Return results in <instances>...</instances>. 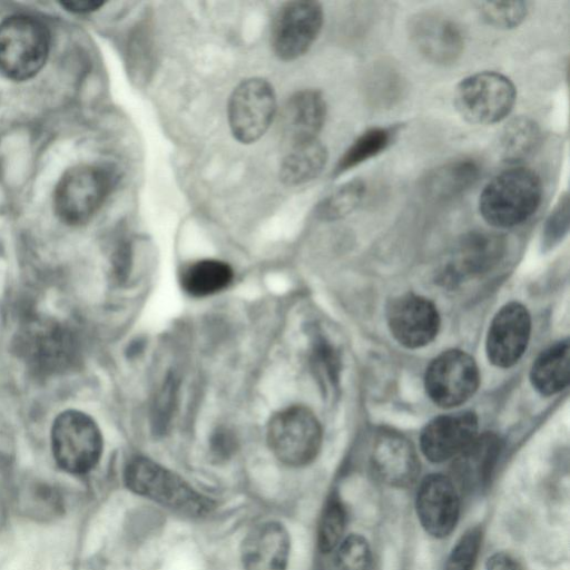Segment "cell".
Wrapping results in <instances>:
<instances>
[{"mask_svg":"<svg viewBox=\"0 0 570 570\" xmlns=\"http://www.w3.org/2000/svg\"><path fill=\"white\" fill-rule=\"evenodd\" d=\"M326 119V102L315 89H303L292 95L284 105L281 128L287 147L316 139Z\"/></svg>","mask_w":570,"mask_h":570,"instance_id":"obj_19","label":"cell"},{"mask_svg":"<svg viewBox=\"0 0 570 570\" xmlns=\"http://www.w3.org/2000/svg\"><path fill=\"white\" fill-rule=\"evenodd\" d=\"M480 164L469 157L449 160L431 170L423 180L424 195L433 202L453 200L468 191L479 179Z\"/></svg>","mask_w":570,"mask_h":570,"instance_id":"obj_22","label":"cell"},{"mask_svg":"<svg viewBox=\"0 0 570 570\" xmlns=\"http://www.w3.org/2000/svg\"><path fill=\"white\" fill-rule=\"evenodd\" d=\"M515 99L513 82L495 71H480L463 78L453 96L458 114L469 124L483 126L505 119Z\"/></svg>","mask_w":570,"mask_h":570,"instance_id":"obj_5","label":"cell"},{"mask_svg":"<svg viewBox=\"0 0 570 570\" xmlns=\"http://www.w3.org/2000/svg\"><path fill=\"white\" fill-rule=\"evenodd\" d=\"M276 109V95L266 79L243 80L234 88L227 105L232 135L242 144L257 141L271 126Z\"/></svg>","mask_w":570,"mask_h":570,"instance_id":"obj_9","label":"cell"},{"mask_svg":"<svg viewBox=\"0 0 570 570\" xmlns=\"http://www.w3.org/2000/svg\"><path fill=\"white\" fill-rule=\"evenodd\" d=\"M235 449V440L226 430L217 431L210 442V450L218 459L228 458Z\"/></svg>","mask_w":570,"mask_h":570,"instance_id":"obj_35","label":"cell"},{"mask_svg":"<svg viewBox=\"0 0 570 570\" xmlns=\"http://www.w3.org/2000/svg\"><path fill=\"white\" fill-rule=\"evenodd\" d=\"M362 91L368 106L375 109H390L404 97L406 82L394 63L381 60L365 70Z\"/></svg>","mask_w":570,"mask_h":570,"instance_id":"obj_23","label":"cell"},{"mask_svg":"<svg viewBox=\"0 0 570 570\" xmlns=\"http://www.w3.org/2000/svg\"><path fill=\"white\" fill-rule=\"evenodd\" d=\"M479 528L468 530L450 552L443 570H472L481 544Z\"/></svg>","mask_w":570,"mask_h":570,"instance_id":"obj_33","label":"cell"},{"mask_svg":"<svg viewBox=\"0 0 570 570\" xmlns=\"http://www.w3.org/2000/svg\"><path fill=\"white\" fill-rule=\"evenodd\" d=\"M541 199L540 177L530 168L517 166L500 171L484 185L478 207L489 225L511 228L527 222Z\"/></svg>","mask_w":570,"mask_h":570,"instance_id":"obj_1","label":"cell"},{"mask_svg":"<svg viewBox=\"0 0 570 570\" xmlns=\"http://www.w3.org/2000/svg\"><path fill=\"white\" fill-rule=\"evenodd\" d=\"M287 148L279 167V178L285 185L306 184L316 178L326 165L327 150L318 138Z\"/></svg>","mask_w":570,"mask_h":570,"instance_id":"obj_24","label":"cell"},{"mask_svg":"<svg viewBox=\"0 0 570 570\" xmlns=\"http://www.w3.org/2000/svg\"><path fill=\"white\" fill-rule=\"evenodd\" d=\"M345 509L336 498L326 503L318 525L317 543L321 551L327 553L342 541L345 529Z\"/></svg>","mask_w":570,"mask_h":570,"instance_id":"obj_31","label":"cell"},{"mask_svg":"<svg viewBox=\"0 0 570 570\" xmlns=\"http://www.w3.org/2000/svg\"><path fill=\"white\" fill-rule=\"evenodd\" d=\"M366 194V185L363 179H351L331 194L324 197L316 206V214L320 218L334 220L345 217L355 210Z\"/></svg>","mask_w":570,"mask_h":570,"instance_id":"obj_29","label":"cell"},{"mask_svg":"<svg viewBox=\"0 0 570 570\" xmlns=\"http://www.w3.org/2000/svg\"><path fill=\"white\" fill-rule=\"evenodd\" d=\"M124 478L130 491L180 513L203 515L212 509L207 498L148 458L131 459L126 465Z\"/></svg>","mask_w":570,"mask_h":570,"instance_id":"obj_4","label":"cell"},{"mask_svg":"<svg viewBox=\"0 0 570 570\" xmlns=\"http://www.w3.org/2000/svg\"><path fill=\"white\" fill-rule=\"evenodd\" d=\"M324 22L322 4L316 1L285 2L276 12L271 45L282 60H295L305 55L318 37Z\"/></svg>","mask_w":570,"mask_h":570,"instance_id":"obj_10","label":"cell"},{"mask_svg":"<svg viewBox=\"0 0 570 570\" xmlns=\"http://www.w3.org/2000/svg\"><path fill=\"white\" fill-rule=\"evenodd\" d=\"M371 463L376 476L395 488L411 485L419 473L413 444L396 432H383L376 438Z\"/></svg>","mask_w":570,"mask_h":570,"instance_id":"obj_17","label":"cell"},{"mask_svg":"<svg viewBox=\"0 0 570 570\" xmlns=\"http://www.w3.org/2000/svg\"><path fill=\"white\" fill-rule=\"evenodd\" d=\"M569 368L570 347L566 340L543 351L534 361L530 374L532 385L543 395L556 394L568 385Z\"/></svg>","mask_w":570,"mask_h":570,"instance_id":"obj_25","label":"cell"},{"mask_svg":"<svg viewBox=\"0 0 570 570\" xmlns=\"http://www.w3.org/2000/svg\"><path fill=\"white\" fill-rule=\"evenodd\" d=\"M232 267L219 259L205 258L190 263L180 272L181 288L190 296L206 297L229 286Z\"/></svg>","mask_w":570,"mask_h":570,"instance_id":"obj_26","label":"cell"},{"mask_svg":"<svg viewBox=\"0 0 570 570\" xmlns=\"http://www.w3.org/2000/svg\"><path fill=\"white\" fill-rule=\"evenodd\" d=\"M500 451L501 442L497 435H476L455 455L453 473L456 481L470 491L482 489L491 476Z\"/></svg>","mask_w":570,"mask_h":570,"instance_id":"obj_20","label":"cell"},{"mask_svg":"<svg viewBox=\"0 0 570 570\" xmlns=\"http://www.w3.org/2000/svg\"><path fill=\"white\" fill-rule=\"evenodd\" d=\"M480 381L474 360L465 352H443L429 365L425 390L439 406L452 407L464 403L476 391Z\"/></svg>","mask_w":570,"mask_h":570,"instance_id":"obj_11","label":"cell"},{"mask_svg":"<svg viewBox=\"0 0 570 570\" xmlns=\"http://www.w3.org/2000/svg\"><path fill=\"white\" fill-rule=\"evenodd\" d=\"M531 332V318L520 303L504 305L493 317L487 337V354L492 364L510 367L523 355Z\"/></svg>","mask_w":570,"mask_h":570,"instance_id":"obj_15","label":"cell"},{"mask_svg":"<svg viewBox=\"0 0 570 570\" xmlns=\"http://www.w3.org/2000/svg\"><path fill=\"white\" fill-rule=\"evenodd\" d=\"M105 4L104 1H97V0H71V1H62L60 2V6L65 8V10L78 13V14H85L90 13L94 11L99 10Z\"/></svg>","mask_w":570,"mask_h":570,"instance_id":"obj_37","label":"cell"},{"mask_svg":"<svg viewBox=\"0 0 570 570\" xmlns=\"http://www.w3.org/2000/svg\"><path fill=\"white\" fill-rule=\"evenodd\" d=\"M52 453L58 465L73 474L89 472L102 452V438L96 422L86 413L67 410L53 421Z\"/></svg>","mask_w":570,"mask_h":570,"instance_id":"obj_7","label":"cell"},{"mask_svg":"<svg viewBox=\"0 0 570 570\" xmlns=\"http://www.w3.org/2000/svg\"><path fill=\"white\" fill-rule=\"evenodd\" d=\"M399 126L372 127L363 131L337 160L333 177H338L376 157L394 141Z\"/></svg>","mask_w":570,"mask_h":570,"instance_id":"obj_27","label":"cell"},{"mask_svg":"<svg viewBox=\"0 0 570 570\" xmlns=\"http://www.w3.org/2000/svg\"><path fill=\"white\" fill-rule=\"evenodd\" d=\"M540 140V127L533 119L525 116L515 117L500 132V157L510 164L520 163L533 154Z\"/></svg>","mask_w":570,"mask_h":570,"instance_id":"obj_28","label":"cell"},{"mask_svg":"<svg viewBox=\"0 0 570 570\" xmlns=\"http://www.w3.org/2000/svg\"><path fill=\"white\" fill-rule=\"evenodd\" d=\"M569 227V195H560L554 207L550 212L543 228V244L553 246L567 234Z\"/></svg>","mask_w":570,"mask_h":570,"instance_id":"obj_34","label":"cell"},{"mask_svg":"<svg viewBox=\"0 0 570 570\" xmlns=\"http://www.w3.org/2000/svg\"><path fill=\"white\" fill-rule=\"evenodd\" d=\"M474 4L481 19L500 30L519 27L529 11V4L525 1H479Z\"/></svg>","mask_w":570,"mask_h":570,"instance_id":"obj_30","label":"cell"},{"mask_svg":"<svg viewBox=\"0 0 570 570\" xmlns=\"http://www.w3.org/2000/svg\"><path fill=\"white\" fill-rule=\"evenodd\" d=\"M478 419L472 412L438 416L421 433V449L432 462L454 458L478 434Z\"/></svg>","mask_w":570,"mask_h":570,"instance_id":"obj_16","label":"cell"},{"mask_svg":"<svg viewBox=\"0 0 570 570\" xmlns=\"http://www.w3.org/2000/svg\"><path fill=\"white\" fill-rule=\"evenodd\" d=\"M18 351L38 374H55L76 363L78 346L72 331L50 320H35L23 327Z\"/></svg>","mask_w":570,"mask_h":570,"instance_id":"obj_8","label":"cell"},{"mask_svg":"<svg viewBox=\"0 0 570 570\" xmlns=\"http://www.w3.org/2000/svg\"><path fill=\"white\" fill-rule=\"evenodd\" d=\"M502 236L474 230L458 242L449 264V276H466L481 273L494 265L503 255Z\"/></svg>","mask_w":570,"mask_h":570,"instance_id":"obj_21","label":"cell"},{"mask_svg":"<svg viewBox=\"0 0 570 570\" xmlns=\"http://www.w3.org/2000/svg\"><path fill=\"white\" fill-rule=\"evenodd\" d=\"M50 33L35 17L13 14L0 22V75L14 81L33 78L45 66Z\"/></svg>","mask_w":570,"mask_h":570,"instance_id":"obj_3","label":"cell"},{"mask_svg":"<svg viewBox=\"0 0 570 570\" xmlns=\"http://www.w3.org/2000/svg\"><path fill=\"white\" fill-rule=\"evenodd\" d=\"M337 547L335 561L338 570H368L371 549L364 537L351 534Z\"/></svg>","mask_w":570,"mask_h":570,"instance_id":"obj_32","label":"cell"},{"mask_svg":"<svg viewBox=\"0 0 570 570\" xmlns=\"http://www.w3.org/2000/svg\"><path fill=\"white\" fill-rule=\"evenodd\" d=\"M387 324L395 340L405 347L417 348L433 341L440 327V316L428 298L404 294L387 308Z\"/></svg>","mask_w":570,"mask_h":570,"instance_id":"obj_13","label":"cell"},{"mask_svg":"<svg viewBox=\"0 0 570 570\" xmlns=\"http://www.w3.org/2000/svg\"><path fill=\"white\" fill-rule=\"evenodd\" d=\"M415 508L420 523L430 535H449L460 513V499L453 481L443 474L426 476L416 492Z\"/></svg>","mask_w":570,"mask_h":570,"instance_id":"obj_14","label":"cell"},{"mask_svg":"<svg viewBox=\"0 0 570 570\" xmlns=\"http://www.w3.org/2000/svg\"><path fill=\"white\" fill-rule=\"evenodd\" d=\"M407 35L415 50L436 66H451L462 56L464 36L460 26L446 14L424 10L413 14Z\"/></svg>","mask_w":570,"mask_h":570,"instance_id":"obj_12","label":"cell"},{"mask_svg":"<svg viewBox=\"0 0 570 570\" xmlns=\"http://www.w3.org/2000/svg\"><path fill=\"white\" fill-rule=\"evenodd\" d=\"M118 180L108 165L82 164L68 169L53 193L56 216L66 225L87 223L105 203Z\"/></svg>","mask_w":570,"mask_h":570,"instance_id":"obj_2","label":"cell"},{"mask_svg":"<svg viewBox=\"0 0 570 570\" xmlns=\"http://www.w3.org/2000/svg\"><path fill=\"white\" fill-rule=\"evenodd\" d=\"M289 546L288 532L279 522L256 524L242 542L243 567L245 570H286Z\"/></svg>","mask_w":570,"mask_h":570,"instance_id":"obj_18","label":"cell"},{"mask_svg":"<svg viewBox=\"0 0 570 570\" xmlns=\"http://www.w3.org/2000/svg\"><path fill=\"white\" fill-rule=\"evenodd\" d=\"M267 443L272 453L284 464L303 466L320 452L322 428L315 414L302 405L275 413L267 424Z\"/></svg>","mask_w":570,"mask_h":570,"instance_id":"obj_6","label":"cell"},{"mask_svg":"<svg viewBox=\"0 0 570 570\" xmlns=\"http://www.w3.org/2000/svg\"><path fill=\"white\" fill-rule=\"evenodd\" d=\"M485 570H524L521 563L510 553L495 552L488 558Z\"/></svg>","mask_w":570,"mask_h":570,"instance_id":"obj_36","label":"cell"}]
</instances>
